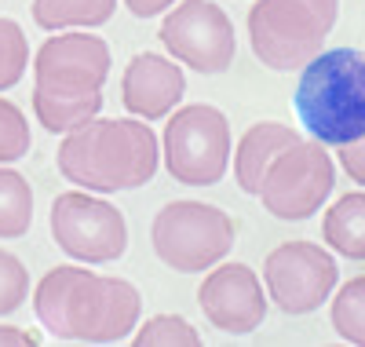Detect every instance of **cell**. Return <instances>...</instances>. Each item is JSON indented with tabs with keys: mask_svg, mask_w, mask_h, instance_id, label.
I'll list each match as a JSON object with an SVG mask.
<instances>
[{
	"mask_svg": "<svg viewBox=\"0 0 365 347\" xmlns=\"http://www.w3.org/2000/svg\"><path fill=\"white\" fill-rule=\"evenodd\" d=\"M37 322L66 343H120L143 318V296L128 278L77 263L51 267L34 289Z\"/></svg>",
	"mask_w": 365,
	"mask_h": 347,
	"instance_id": "cell-1",
	"label": "cell"
},
{
	"mask_svg": "<svg viewBox=\"0 0 365 347\" xmlns=\"http://www.w3.org/2000/svg\"><path fill=\"white\" fill-rule=\"evenodd\" d=\"M110 44L91 29H55L34 55V114L51 136L81 129L103 110Z\"/></svg>",
	"mask_w": 365,
	"mask_h": 347,
	"instance_id": "cell-2",
	"label": "cell"
},
{
	"mask_svg": "<svg viewBox=\"0 0 365 347\" xmlns=\"http://www.w3.org/2000/svg\"><path fill=\"white\" fill-rule=\"evenodd\" d=\"M66 183L91 194L135 191L158 176L161 143L143 117H91L66 132L55 154Z\"/></svg>",
	"mask_w": 365,
	"mask_h": 347,
	"instance_id": "cell-3",
	"label": "cell"
},
{
	"mask_svg": "<svg viewBox=\"0 0 365 347\" xmlns=\"http://www.w3.org/2000/svg\"><path fill=\"white\" fill-rule=\"evenodd\" d=\"M292 106L303 132L325 146L365 136V51L329 48L303 62Z\"/></svg>",
	"mask_w": 365,
	"mask_h": 347,
	"instance_id": "cell-4",
	"label": "cell"
},
{
	"mask_svg": "<svg viewBox=\"0 0 365 347\" xmlns=\"http://www.w3.org/2000/svg\"><path fill=\"white\" fill-rule=\"evenodd\" d=\"M340 19V0H256L249 8V44L267 70L292 74L311 62Z\"/></svg>",
	"mask_w": 365,
	"mask_h": 347,
	"instance_id": "cell-5",
	"label": "cell"
},
{
	"mask_svg": "<svg viewBox=\"0 0 365 347\" xmlns=\"http://www.w3.org/2000/svg\"><path fill=\"white\" fill-rule=\"evenodd\" d=\"M234 238L237 223L230 212L190 198L168 201L150 223V245H154L158 260L179 274H201L216 267L234 248Z\"/></svg>",
	"mask_w": 365,
	"mask_h": 347,
	"instance_id": "cell-6",
	"label": "cell"
},
{
	"mask_svg": "<svg viewBox=\"0 0 365 347\" xmlns=\"http://www.w3.org/2000/svg\"><path fill=\"white\" fill-rule=\"evenodd\" d=\"M165 169L182 186H216L230 169V124L212 103H190L168 114L161 136Z\"/></svg>",
	"mask_w": 365,
	"mask_h": 347,
	"instance_id": "cell-7",
	"label": "cell"
},
{
	"mask_svg": "<svg viewBox=\"0 0 365 347\" xmlns=\"http://www.w3.org/2000/svg\"><path fill=\"white\" fill-rule=\"evenodd\" d=\"M332 186H336L332 154L325 150V143L299 136L285 150H278V157L267 165L256 198L263 201V208L274 219L303 223V219H311L314 212H322V205L332 194Z\"/></svg>",
	"mask_w": 365,
	"mask_h": 347,
	"instance_id": "cell-8",
	"label": "cell"
},
{
	"mask_svg": "<svg viewBox=\"0 0 365 347\" xmlns=\"http://www.w3.org/2000/svg\"><path fill=\"white\" fill-rule=\"evenodd\" d=\"M48 227L55 245L77 263H113L128 252L125 212L103 194L81 191V186L51 201Z\"/></svg>",
	"mask_w": 365,
	"mask_h": 347,
	"instance_id": "cell-9",
	"label": "cell"
},
{
	"mask_svg": "<svg viewBox=\"0 0 365 347\" xmlns=\"http://www.w3.org/2000/svg\"><path fill=\"white\" fill-rule=\"evenodd\" d=\"M165 51L197 74H227L237 55V34L230 15L212 0H175L161 19Z\"/></svg>",
	"mask_w": 365,
	"mask_h": 347,
	"instance_id": "cell-10",
	"label": "cell"
},
{
	"mask_svg": "<svg viewBox=\"0 0 365 347\" xmlns=\"http://www.w3.org/2000/svg\"><path fill=\"white\" fill-rule=\"evenodd\" d=\"M340 281L336 256L314 241H285L267 252L263 260V286L267 300L282 314H311L318 311Z\"/></svg>",
	"mask_w": 365,
	"mask_h": 347,
	"instance_id": "cell-11",
	"label": "cell"
},
{
	"mask_svg": "<svg viewBox=\"0 0 365 347\" xmlns=\"http://www.w3.org/2000/svg\"><path fill=\"white\" fill-rule=\"evenodd\" d=\"M197 307L220 333L245 336L256 333L267 318L263 281L249 263H216L208 267L205 281L197 286Z\"/></svg>",
	"mask_w": 365,
	"mask_h": 347,
	"instance_id": "cell-12",
	"label": "cell"
},
{
	"mask_svg": "<svg viewBox=\"0 0 365 347\" xmlns=\"http://www.w3.org/2000/svg\"><path fill=\"white\" fill-rule=\"evenodd\" d=\"M182 96H187V77L172 55L139 51L120 74V103L132 117L161 121L179 106Z\"/></svg>",
	"mask_w": 365,
	"mask_h": 347,
	"instance_id": "cell-13",
	"label": "cell"
},
{
	"mask_svg": "<svg viewBox=\"0 0 365 347\" xmlns=\"http://www.w3.org/2000/svg\"><path fill=\"white\" fill-rule=\"evenodd\" d=\"M292 139H299V132L292 129V124H282V121H256V124H249L245 136H241L237 146H234V179L241 186V194L256 198L267 165Z\"/></svg>",
	"mask_w": 365,
	"mask_h": 347,
	"instance_id": "cell-14",
	"label": "cell"
},
{
	"mask_svg": "<svg viewBox=\"0 0 365 347\" xmlns=\"http://www.w3.org/2000/svg\"><path fill=\"white\" fill-rule=\"evenodd\" d=\"M322 238L347 260H365V191L344 194L329 205L322 219Z\"/></svg>",
	"mask_w": 365,
	"mask_h": 347,
	"instance_id": "cell-15",
	"label": "cell"
},
{
	"mask_svg": "<svg viewBox=\"0 0 365 347\" xmlns=\"http://www.w3.org/2000/svg\"><path fill=\"white\" fill-rule=\"evenodd\" d=\"M113 11H117V0H34V22L48 34L106 26Z\"/></svg>",
	"mask_w": 365,
	"mask_h": 347,
	"instance_id": "cell-16",
	"label": "cell"
},
{
	"mask_svg": "<svg viewBox=\"0 0 365 347\" xmlns=\"http://www.w3.org/2000/svg\"><path fill=\"white\" fill-rule=\"evenodd\" d=\"M34 227V186L11 165H0V241H15Z\"/></svg>",
	"mask_w": 365,
	"mask_h": 347,
	"instance_id": "cell-17",
	"label": "cell"
},
{
	"mask_svg": "<svg viewBox=\"0 0 365 347\" xmlns=\"http://www.w3.org/2000/svg\"><path fill=\"white\" fill-rule=\"evenodd\" d=\"M329 318H332V329H336L340 340L365 347V274L340 286V293L332 296Z\"/></svg>",
	"mask_w": 365,
	"mask_h": 347,
	"instance_id": "cell-18",
	"label": "cell"
},
{
	"mask_svg": "<svg viewBox=\"0 0 365 347\" xmlns=\"http://www.w3.org/2000/svg\"><path fill=\"white\" fill-rule=\"evenodd\" d=\"M135 347H201L197 329L182 314H150L132 333Z\"/></svg>",
	"mask_w": 365,
	"mask_h": 347,
	"instance_id": "cell-19",
	"label": "cell"
},
{
	"mask_svg": "<svg viewBox=\"0 0 365 347\" xmlns=\"http://www.w3.org/2000/svg\"><path fill=\"white\" fill-rule=\"evenodd\" d=\"M29 70V41L15 19L0 15V91L15 88Z\"/></svg>",
	"mask_w": 365,
	"mask_h": 347,
	"instance_id": "cell-20",
	"label": "cell"
},
{
	"mask_svg": "<svg viewBox=\"0 0 365 347\" xmlns=\"http://www.w3.org/2000/svg\"><path fill=\"white\" fill-rule=\"evenodd\" d=\"M29 146H34V136H29L26 114L11 99H0V165L22 161Z\"/></svg>",
	"mask_w": 365,
	"mask_h": 347,
	"instance_id": "cell-21",
	"label": "cell"
},
{
	"mask_svg": "<svg viewBox=\"0 0 365 347\" xmlns=\"http://www.w3.org/2000/svg\"><path fill=\"white\" fill-rule=\"evenodd\" d=\"M29 300V271L15 252L0 248V318L15 314Z\"/></svg>",
	"mask_w": 365,
	"mask_h": 347,
	"instance_id": "cell-22",
	"label": "cell"
},
{
	"mask_svg": "<svg viewBox=\"0 0 365 347\" xmlns=\"http://www.w3.org/2000/svg\"><path fill=\"white\" fill-rule=\"evenodd\" d=\"M340 165L351 176V183H361L365 186V136H358V139H351V143L340 146Z\"/></svg>",
	"mask_w": 365,
	"mask_h": 347,
	"instance_id": "cell-23",
	"label": "cell"
},
{
	"mask_svg": "<svg viewBox=\"0 0 365 347\" xmlns=\"http://www.w3.org/2000/svg\"><path fill=\"white\" fill-rule=\"evenodd\" d=\"M41 333H29L22 326H0V347H37Z\"/></svg>",
	"mask_w": 365,
	"mask_h": 347,
	"instance_id": "cell-24",
	"label": "cell"
},
{
	"mask_svg": "<svg viewBox=\"0 0 365 347\" xmlns=\"http://www.w3.org/2000/svg\"><path fill=\"white\" fill-rule=\"evenodd\" d=\"M175 0H125V8L135 15V19H154V15H165Z\"/></svg>",
	"mask_w": 365,
	"mask_h": 347,
	"instance_id": "cell-25",
	"label": "cell"
}]
</instances>
